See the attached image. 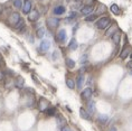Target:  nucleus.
Masks as SVG:
<instances>
[{"label": "nucleus", "instance_id": "1", "mask_svg": "<svg viewBox=\"0 0 132 131\" xmlns=\"http://www.w3.org/2000/svg\"><path fill=\"white\" fill-rule=\"evenodd\" d=\"M110 22H111V20L109 17H101L96 21V27L98 29H101V30H103V29H106L109 26H110Z\"/></svg>", "mask_w": 132, "mask_h": 131}, {"label": "nucleus", "instance_id": "2", "mask_svg": "<svg viewBox=\"0 0 132 131\" xmlns=\"http://www.w3.org/2000/svg\"><path fill=\"white\" fill-rule=\"evenodd\" d=\"M49 108V102L44 97H40L38 101V109L42 111V112H46V110H47Z\"/></svg>", "mask_w": 132, "mask_h": 131}, {"label": "nucleus", "instance_id": "3", "mask_svg": "<svg viewBox=\"0 0 132 131\" xmlns=\"http://www.w3.org/2000/svg\"><path fill=\"white\" fill-rule=\"evenodd\" d=\"M19 20H20V15H19L18 12H12V14H10V16H9V18H8L9 24L12 25L14 27L17 25V22Z\"/></svg>", "mask_w": 132, "mask_h": 131}, {"label": "nucleus", "instance_id": "4", "mask_svg": "<svg viewBox=\"0 0 132 131\" xmlns=\"http://www.w3.org/2000/svg\"><path fill=\"white\" fill-rule=\"evenodd\" d=\"M59 25V19L55 18V17H51L47 19V26L51 29H55L57 26Z\"/></svg>", "mask_w": 132, "mask_h": 131}, {"label": "nucleus", "instance_id": "5", "mask_svg": "<svg viewBox=\"0 0 132 131\" xmlns=\"http://www.w3.org/2000/svg\"><path fill=\"white\" fill-rule=\"evenodd\" d=\"M39 16H40V15H39L38 10H36V9H32V10L29 12V15H28V20L31 21V22L37 21L38 18H39Z\"/></svg>", "mask_w": 132, "mask_h": 131}, {"label": "nucleus", "instance_id": "6", "mask_svg": "<svg viewBox=\"0 0 132 131\" xmlns=\"http://www.w3.org/2000/svg\"><path fill=\"white\" fill-rule=\"evenodd\" d=\"M93 11H94V6H92V5H86V6H84V7L81 9L82 15H84V16L92 15V12Z\"/></svg>", "mask_w": 132, "mask_h": 131}, {"label": "nucleus", "instance_id": "7", "mask_svg": "<svg viewBox=\"0 0 132 131\" xmlns=\"http://www.w3.org/2000/svg\"><path fill=\"white\" fill-rule=\"evenodd\" d=\"M31 8H32V2L30 0H26L24 2V6H22V12L24 14H29L31 11Z\"/></svg>", "mask_w": 132, "mask_h": 131}, {"label": "nucleus", "instance_id": "8", "mask_svg": "<svg viewBox=\"0 0 132 131\" xmlns=\"http://www.w3.org/2000/svg\"><path fill=\"white\" fill-rule=\"evenodd\" d=\"M82 99L83 100H90L91 96L93 95V91H92V89H90V87H87V89H85L83 92H82Z\"/></svg>", "mask_w": 132, "mask_h": 131}, {"label": "nucleus", "instance_id": "9", "mask_svg": "<svg viewBox=\"0 0 132 131\" xmlns=\"http://www.w3.org/2000/svg\"><path fill=\"white\" fill-rule=\"evenodd\" d=\"M131 47L130 46H124L123 47V50H122V52L120 53V58H122V60H124V58H127L128 56H129V54L131 53Z\"/></svg>", "mask_w": 132, "mask_h": 131}, {"label": "nucleus", "instance_id": "10", "mask_svg": "<svg viewBox=\"0 0 132 131\" xmlns=\"http://www.w3.org/2000/svg\"><path fill=\"white\" fill-rule=\"evenodd\" d=\"M117 31H118V26H117V25H112L111 27L106 30V32H105V35H106L108 37H110V36L112 37V36H113Z\"/></svg>", "mask_w": 132, "mask_h": 131}, {"label": "nucleus", "instance_id": "11", "mask_svg": "<svg viewBox=\"0 0 132 131\" xmlns=\"http://www.w3.org/2000/svg\"><path fill=\"white\" fill-rule=\"evenodd\" d=\"M65 11H66V9H65L64 6H57V7H55V8H54V10H53L54 15H57V16L63 15Z\"/></svg>", "mask_w": 132, "mask_h": 131}, {"label": "nucleus", "instance_id": "12", "mask_svg": "<svg viewBox=\"0 0 132 131\" xmlns=\"http://www.w3.org/2000/svg\"><path fill=\"white\" fill-rule=\"evenodd\" d=\"M57 39L59 42H65L66 40V31L65 29H61L58 32H57Z\"/></svg>", "mask_w": 132, "mask_h": 131}, {"label": "nucleus", "instance_id": "13", "mask_svg": "<svg viewBox=\"0 0 132 131\" xmlns=\"http://www.w3.org/2000/svg\"><path fill=\"white\" fill-rule=\"evenodd\" d=\"M80 116L83 118V119H85V120H91L90 113H88L85 109H83V108H81V109H80Z\"/></svg>", "mask_w": 132, "mask_h": 131}, {"label": "nucleus", "instance_id": "14", "mask_svg": "<svg viewBox=\"0 0 132 131\" xmlns=\"http://www.w3.org/2000/svg\"><path fill=\"white\" fill-rule=\"evenodd\" d=\"M49 47H51V43L48 40H43L42 44H40V51L43 52H47L49 50Z\"/></svg>", "mask_w": 132, "mask_h": 131}, {"label": "nucleus", "instance_id": "15", "mask_svg": "<svg viewBox=\"0 0 132 131\" xmlns=\"http://www.w3.org/2000/svg\"><path fill=\"white\" fill-rule=\"evenodd\" d=\"M110 10H111V12H112V14H114V15H117V16H119V15H120V12H121L120 8H119V6H118V5H115V4L111 5V7H110Z\"/></svg>", "mask_w": 132, "mask_h": 131}, {"label": "nucleus", "instance_id": "16", "mask_svg": "<svg viewBox=\"0 0 132 131\" xmlns=\"http://www.w3.org/2000/svg\"><path fill=\"white\" fill-rule=\"evenodd\" d=\"M24 85H25L24 77H21V76L17 77V80H16V86H17L18 89H22V87H24Z\"/></svg>", "mask_w": 132, "mask_h": 131}, {"label": "nucleus", "instance_id": "17", "mask_svg": "<svg viewBox=\"0 0 132 131\" xmlns=\"http://www.w3.org/2000/svg\"><path fill=\"white\" fill-rule=\"evenodd\" d=\"M120 39H121L120 31H117L113 36H112V40H113V43H114L115 45H119V43H120Z\"/></svg>", "mask_w": 132, "mask_h": 131}, {"label": "nucleus", "instance_id": "18", "mask_svg": "<svg viewBox=\"0 0 132 131\" xmlns=\"http://www.w3.org/2000/svg\"><path fill=\"white\" fill-rule=\"evenodd\" d=\"M15 28L17 29V30H21V29L25 28V20L22 18H20V20L17 22V25L15 26Z\"/></svg>", "mask_w": 132, "mask_h": 131}, {"label": "nucleus", "instance_id": "19", "mask_svg": "<svg viewBox=\"0 0 132 131\" xmlns=\"http://www.w3.org/2000/svg\"><path fill=\"white\" fill-rule=\"evenodd\" d=\"M78 47V44H77V42L75 40V39H72L71 40V43L70 44H68V48H70V50H76V48Z\"/></svg>", "mask_w": 132, "mask_h": 131}, {"label": "nucleus", "instance_id": "20", "mask_svg": "<svg viewBox=\"0 0 132 131\" xmlns=\"http://www.w3.org/2000/svg\"><path fill=\"white\" fill-rule=\"evenodd\" d=\"M83 84H84V76L81 74L80 76L77 77V89H82Z\"/></svg>", "mask_w": 132, "mask_h": 131}, {"label": "nucleus", "instance_id": "21", "mask_svg": "<svg viewBox=\"0 0 132 131\" xmlns=\"http://www.w3.org/2000/svg\"><path fill=\"white\" fill-rule=\"evenodd\" d=\"M66 65L68 66V68H74L75 67V62L72 58H66Z\"/></svg>", "mask_w": 132, "mask_h": 131}, {"label": "nucleus", "instance_id": "22", "mask_svg": "<svg viewBox=\"0 0 132 131\" xmlns=\"http://www.w3.org/2000/svg\"><path fill=\"white\" fill-rule=\"evenodd\" d=\"M14 6H15V8L20 9L24 6V2H22V0H14Z\"/></svg>", "mask_w": 132, "mask_h": 131}, {"label": "nucleus", "instance_id": "23", "mask_svg": "<svg viewBox=\"0 0 132 131\" xmlns=\"http://www.w3.org/2000/svg\"><path fill=\"white\" fill-rule=\"evenodd\" d=\"M105 10H106V8H105L104 5H98V8H97L95 15H101V14H103V12H105Z\"/></svg>", "mask_w": 132, "mask_h": 131}, {"label": "nucleus", "instance_id": "24", "mask_svg": "<svg viewBox=\"0 0 132 131\" xmlns=\"http://www.w3.org/2000/svg\"><path fill=\"white\" fill-rule=\"evenodd\" d=\"M66 85H67V87H68V89H71V90H73L75 87V83L72 80H70V78H67V80H66Z\"/></svg>", "mask_w": 132, "mask_h": 131}, {"label": "nucleus", "instance_id": "25", "mask_svg": "<svg viewBox=\"0 0 132 131\" xmlns=\"http://www.w3.org/2000/svg\"><path fill=\"white\" fill-rule=\"evenodd\" d=\"M55 113H56V109L55 108H48L47 110H46V114L47 116H55Z\"/></svg>", "mask_w": 132, "mask_h": 131}, {"label": "nucleus", "instance_id": "26", "mask_svg": "<svg viewBox=\"0 0 132 131\" xmlns=\"http://www.w3.org/2000/svg\"><path fill=\"white\" fill-rule=\"evenodd\" d=\"M108 120H109V118L106 116H100L98 117V121H100V123H102V124H105L108 122Z\"/></svg>", "mask_w": 132, "mask_h": 131}, {"label": "nucleus", "instance_id": "27", "mask_svg": "<svg viewBox=\"0 0 132 131\" xmlns=\"http://www.w3.org/2000/svg\"><path fill=\"white\" fill-rule=\"evenodd\" d=\"M88 110H90L91 113H94L95 112V103L94 102H88Z\"/></svg>", "mask_w": 132, "mask_h": 131}, {"label": "nucleus", "instance_id": "28", "mask_svg": "<svg viewBox=\"0 0 132 131\" xmlns=\"http://www.w3.org/2000/svg\"><path fill=\"white\" fill-rule=\"evenodd\" d=\"M45 35V29L44 28H39L37 30V37L38 38H43Z\"/></svg>", "mask_w": 132, "mask_h": 131}, {"label": "nucleus", "instance_id": "29", "mask_svg": "<svg viewBox=\"0 0 132 131\" xmlns=\"http://www.w3.org/2000/svg\"><path fill=\"white\" fill-rule=\"evenodd\" d=\"M96 16L97 15H88L85 17V20L86 21H94L95 19H96Z\"/></svg>", "mask_w": 132, "mask_h": 131}, {"label": "nucleus", "instance_id": "30", "mask_svg": "<svg viewBox=\"0 0 132 131\" xmlns=\"http://www.w3.org/2000/svg\"><path fill=\"white\" fill-rule=\"evenodd\" d=\"M61 131H72V129L68 126H64L61 128Z\"/></svg>", "mask_w": 132, "mask_h": 131}, {"label": "nucleus", "instance_id": "31", "mask_svg": "<svg viewBox=\"0 0 132 131\" xmlns=\"http://www.w3.org/2000/svg\"><path fill=\"white\" fill-rule=\"evenodd\" d=\"M65 122V120H64V118H62V117H59L58 118V124H59V126H62V124L63 123H64Z\"/></svg>", "mask_w": 132, "mask_h": 131}, {"label": "nucleus", "instance_id": "32", "mask_svg": "<svg viewBox=\"0 0 132 131\" xmlns=\"http://www.w3.org/2000/svg\"><path fill=\"white\" fill-rule=\"evenodd\" d=\"M5 80V73L2 71H0V82Z\"/></svg>", "mask_w": 132, "mask_h": 131}, {"label": "nucleus", "instance_id": "33", "mask_svg": "<svg viewBox=\"0 0 132 131\" xmlns=\"http://www.w3.org/2000/svg\"><path fill=\"white\" fill-rule=\"evenodd\" d=\"M127 66H128V68H130V70H132V61L129 62V63L127 64Z\"/></svg>", "mask_w": 132, "mask_h": 131}, {"label": "nucleus", "instance_id": "34", "mask_svg": "<svg viewBox=\"0 0 132 131\" xmlns=\"http://www.w3.org/2000/svg\"><path fill=\"white\" fill-rule=\"evenodd\" d=\"M85 61H86V56H83V57H82V61L81 62H82V63H84Z\"/></svg>", "mask_w": 132, "mask_h": 131}, {"label": "nucleus", "instance_id": "35", "mask_svg": "<svg viewBox=\"0 0 132 131\" xmlns=\"http://www.w3.org/2000/svg\"><path fill=\"white\" fill-rule=\"evenodd\" d=\"M2 10H4V7H2V6L0 5V14H1V12H2Z\"/></svg>", "mask_w": 132, "mask_h": 131}, {"label": "nucleus", "instance_id": "36", "mask_svg": "<svg viewBox=\"0 0 132 131\" xmlns=\"http://www.w3.org/2000/svg\"><path fill=\"white\" fill-rule=\"evenodd\" d=\"M110 131H117V128H114V127H113V128H111V130H110Z\"/></svg>", "mask_w": 132, "mask_h": 131}, {"label": "nucleus", "instance_id": "37", "mask_svg": "<svg viewBox=\"0 0 132 131\" xmlns=\"http://www.w3.org/2000/svg\"><path fill=\"white\" fill-rule=\"evenodd\" d=\"M75 1H81V0H75Z\"/></svg>", "mask_w": 132, "mask_h": 131}, {"label": "nucleus", "instance_id": "38", "mask_svg": "<svg viewBox=\"0 0 132 131\" xmlns=\"http://www.w3.org/2000/svg\"><path fill=\"white\" fill-rule=\"evenodd\" d=\"M0 61H1V56H0Z\"/></svg>", "mask_w": 132, "mask_h": 131}]
</instances>
